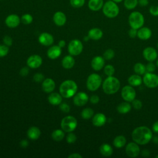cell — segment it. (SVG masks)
Segmentation results:
<instances>
[{
	"instance_id": "74e56055",
	"label": "cell",
	"mask_w": 158,
	"mask_h": 158,
	"mask_svg": "<svg viewBox=\"0 0 158 158\" xmlns=\"http://www.w3.org/2000/svg\"><path fill=\"white\" fill-rule=\"evenodd\" d=\"M115 56V52L112 49H107L103 54V57L106 60H111Z\"/></svg>"
},
{
	"instance_id": "b9f144b4",
	"label": "cell",
	"mask_w": 158,
	"mask_h": 158,
	"mask_svg": "<svg viewBox=\"0 0 158 158\" xmlns=\"http://www.w3.org/2000/svg\"><path fill=\"white\" fill-rule=\"evenodd\" d=\"M76 140H77V136L74 133L70 132V133H69L67 135L66 141H67L68 143L72 144V143H75L76 141Z\"/></svg>"
},
{
	"instance_id": "ffe728a7",
	"label": "cell",
	"mask_w": 158,
	"mask_h": 158,
	"mask_svg": "<svg viewBox=\"0 0 158 158\" xmlns=\"http://www.w3.org/2000/svg\"><path fill=\"white\" fill-rule=\"evenodd\" d=\"M106 117L104 114L98 113L93 116L92 122L96 127H102L106 123Z\"/></svg>"
},
{
	"instance_id": "680465c9",
	"label": "cell",
	"mask_w": 158,
	"mask_h": 158,
	"mask_svg": "<svg viewBox=\"0 0 158 158\" xmlns=\"http://www.w3.org/2000/svg\"><path fill=\"white\" fill-rule=\"evenodd\" d=\"M152 139L154 144H158V135H156V136H153Z\"/></svg>"
},
{
	"instance_id": "681fc988",
	"label": "cell",
	"mask_w": 158,
	"mask_h": 158,
	"mask_svg": "<svg viewBox=\"0 0 158 158\" xmlns=\"http://www.w3.org/2000/svg\"><path fill=\"white\" fill-rule=\"evenodd\" d=\"M89 101L92 104H98L99 101V97L97 95H95V94L92 95L89 98Z\"/></svg>"
},
{
	"instance_id": "e575fe53",
	"label": "cell",
	"mask_w": 158,
	"mask_h": 158,
	"mask_svg": "<svg viewBox=\"0 0 158 158\" xmlns=\"http://www.w3.org/2000/svg\"><path fill=\"white\" fill-rule=\"evenodd\" d=\"M94 115V111L91 108L87 107L84 109L81 112V116L83 119L88 120L91 118Z\"/></svg>"
},
{
	"instance_id": "f1b7e54d",
	"label": "cell",
	"mask_w": 158,
	"mask_h": 158,
	"mask_svg": "<svg viewBox=\"0 0 158 158\" xmlns=\"http://www.w3.org/2000/svg\"><path fill=\"white\" fill-rule=\"evenodd\" d=\"M99 152L103 156L109 157L113 153V149L110 144L104 143L100 146Z\"/></svg>"
},
{
	"instance_id": "d590c367",
	"label": "cell",
	"mask_w": 158,
	"mask_h": 158,
	"mask_svg": "<svg viewBox=\"0 0 158 158\" xmlns=\"http://www.w3.org/2000/svg\"><path fill=\"white\" fill-rule=\"evenodd\" d=\"M20 20L23 24L28 25L33 22V17L30 14H25L21 17Z\"/></svg>"
},
{
	"instance_id": "e0dca14e",
	"label": "cell",
	"mask_w": 158,
	"mask_h": 158,
	"mask_svg": "<svg viewBox=\"0 0 158 158\" xmlns=\"http://www.w3.org/2000/svg\"><path fill=\"white\" fill-rule=\"evenodd\" d=\"M104 64L105 59L103 57L101 56H96L93 57L91 63L92 68L96 71L101 70L104 67Z\"/></svg>"
},
{
	"instance_id": "4dcf8cb0",
	"label": "cell",
	"mask_w": 158,
	"mask_h": 158,
	"mask_svg": "<svg viewBox=\"0 0 158 158\" xmlns=\"http://www.w3.org/2000/svg\"><path fill=\"white\" fill-rule=\"evenodd\" d=\"M127 143V139L123 135L117 136L113 140V144L117 148H123Z\"/></svg>"
},
{
	"instance_id": "52a82bcc",
	"label": "cell",
	"mask_w": 158,
	"mask_h": 158,
	"mask_svg": "<svg viewBox=\"0 0 158 158\" xmlns=\"http://www.w3.org/2000/svg\"><path fill=\"white\" fill-rule=\"evenodd\" d=\"M101 83L102 78L101 76L97 73H92L87 78L86 86L89 91H94L100 87Z\"/></svg>"
},
{
	"instance_id": "7a4b0ae2",
	"label": "cell",
	"mask_w": 158,
	"mask_h": 158,
	"mask_svg": "<svg viewBox=\"0 0 158 158\" xmlns=\"http://www.w3.org/2000/svg\"><path fill=\"white\" fill-rule=\"evenodd\" d=\"M120 88L119 80L114 77H107L102 83V89L107 94H114L116 93Z\"/></svg>"
},
{
	"instance_id": "c3c4849f",
	"label": "cell",
	"mask_w": 158,
	"mask_h": 158,
	"mask_svg": "<svg viewBox=\"0 0 158 158\" xmlns=\"http://www.w3.org/2000/svg\"><path fill=\"white\" fill-rule=\"evenodd\" d=\"M137 33H138V30L133 28H131L128 32L129 36L131 38H134L136 36H137Z\"/></svg>"
},
{
	"instance_id": "e7e4bbea",
	"label": "cell",
	"mask_w": 158,
	"mask_h": 158,
	"mask_svg": "<svg viewBox=\"0 0 158 158\" xmlns=\"http://www.w3.org/2000/svg\"><path fill=\"white\" fill-rule=\"evenodd\" d=\"M157 48H158V43H157Z\"/></svg>"
},
{
	"instance_id": "7dc6e473",
	"label": "cell",
	"mask_w": 158,
	"mask_h": 158,
	"mask_svg": "<svg viewBox=\"0 0 158 158\" xmlns=\"http://www.w3.org/2000/svg\"><path fill=\"white\" fill-rule=\"evenodd\" d=\"M3 41L5 45L7 46H10L12 44V39L9 36H5L3 38Z\"/></svg>"
},
{
	"instance_id": "7bdbcfd3",
	"label": "cell",
	"mask_w": 158,
	"mask_h": 158,
	"mask_svg": "<svg viewBox=\"0 0 158 158\" xmlns=\"http://www.w3.org/2000/svg\"><path fill=\"white\" fill-rule=\"evenodd\" d=\"M149 13L154 17L158 16V6H151L149 9Z\"/></svg>"
},
{
	"instance_id": "f5cc1de1",
	"label": "cell",
	"mask_w": 158,
	"mask_h": 158,
	"mask_svg": "<svg viewBox=\"0 0 158 158\" xmlns=\"http://www.w3.org/2000/svg\"><path fill=\"white\" fill-rule=\"evenodd\" d=\"M140 153H141V156L144 157H147L150 156V151L148 149H144L141 152H140Z\"/></svg>"
},
{
	"instance_id": "6125c7cd",
	"label": "cell",
	"mask_w": 158,
	"mask_h": 158,
	"mask_svg": "<svg viewBox=\"0 0 158 158\" xmlns=\"http://www.w3.org/2000/svg\"><path fill=\"white\" fill-rule=\"evenodd\" d=\"M156 65L158 67V59H157V60H156Z\"/></svg>"
},
{
	"instance_id": "f546056e",
	"label": "cell",
	"mask_w": 158,
	"mask_h": 158,
	"mask_svg": "<svg viewBox=\"0 0 158 158\" xmlns=\"http://www.w3.org/2000/svg\"><path fill=\"white\" fill-rule=\"evenodd\" d=\"M75 64V60L71 56H65L62 60V65L64 68L66 69H70L73 67Z\"/></svg>"
},
{
	"instance_id": "ab89813d",
	"label": "cell",
	"mask_w": 158,
	"mask_h": 158,
	"mask_svg": "<svg viewBox=\"0 0 158 158\" xmlns=\"http://www.w3.org/2000/svg\"><path fill=\"white\" fill-rule=\"evenodd\" d=\"M131 104H132V106L133 107L136 109V110H139L142 108L143 107V103L142 102L139 100V99H135L132 102H131Z\"/></svg>"
},
{
	"instance_id": "60d3db41",
	"label": "cell",
	"mask_w": 158,
	"mask_h": 158,
	"mask_svg": "<svg viewBox=\"0 0 158 158\" xmlns=\"http://www.w3.org/2000/svg\"><path fill=\"white\" fill-rule=\"evenodd\" d=\"M9 52V48L6 45L0 44V57L6 56Z\"/></svg>"
},
{
	"instance_id": "5b68a950",
	"label": "cell",
	"mask_w": 158,
	"mask_h": 158,
	"mask_svg": "<svg viewBox=\"0 0 158 158\" xmlns=\"http://www.w3.org/2000/svg\"><path fill=\"white\" fill-rule=\"evenodd\" d=\"M128 23L131 28L138 30L144 23V15L139 11H133L128 16Z\"/></svg>"
},
{
	"instance_id": "cb8c5ba5",
	"label": "cell",
	"mask_w": 158,
	"mask_h": 158,
	"mask_svg": "<svg viewBox=\"0 0 158 158\" xmlns=\"http://www.w3.org/2000/svg\"><path fill=\"white\" fill-rule=\"evenodd\" d=\"M88 36L93 40H99L102 37L103 32L99 28H93L89 30Z\"/></svg>"
},
{
	"instance_id": "d6a6232c",
	"label": "cell",
	"mask_w": 158,
	"mask_h": 158,
	"mask_svg": "<svg viewBox=\"0 0 158 158\" xmlns=\"http://www.w3.org/2000/svg\"><path fill=\"white\" fill-rule=\"evenodd\" d=\"M123 5L127 10H133L138 5V0H124Z\"/></svg>"
},
{
	"instance_id": "ba28073f",
	"label": "cell",
	"mask_w": 158,
	"mask_h": 158,
	"mask_svg": "<svg viewBox=\"0 0 158 158\" xmlns=\"http://www.w3.org/2000/svg\"><path fill=\"white\" fill-rule=\"evenodd\" d=\"M143 81L148 88H156L158 86V75L153 72L145 73L143 76Z\"/></svg>"
},
{
	"instance_id": "7c38bea8",
	"label": "cell",
	"mask_w": 158,
	"mask_h": 158,
	"mask_svg": "<svg viewBox=\"0 0 158 158\" xmlns=\"http://www.w3.org/2000/svg\"><path fill=\"white\" fill-rule=\"evenodd\" d=\"M143 56L148 62H153L157 58V52L152 47H147L143 50Z\"/></svg>"
},
{
	"instance_id": "9a60e30c",
	"label": "cell",
	"mask_w": 158,
	"mask_h": 158,
	"mask_svg": "<svg viewBox=\"0 0 158 158\" xmlns=\"http://www.w3.org/2000/svg\"><path fill=\"white\" fill-rule=\"evenodd\" d=\"M20 19L17 14H10L5 20L6 25L9 28H15L20 24Z\"/></svg>"
},
{
	"instance_id": "9f6ffc18",
	"label": "cell",
	"mask_w": 158,
	"mask_h": 158,
	"mask_svg": "<svg viewBox=\"0 0 158 158\" xmlns=\"http://www.w3.org/2000/svg\"><path fill=\"white\" fill-rule=\"evenodd\" d=\"M28 142L25 139H23V140L21 141L20 143V145L22 148H26L28 146Z\"/></svg>"
},
{
	"instance_id": "603a6c76",
	"label": "cell",
	"mask_w": 158,
	"mask_h": 158,
	"mask_svg": "<svg viewBox=\"0 0 158 158\" xmlns=\"http://www.w3.org/2000/svg\"><path fill=\"white\" fill-rule=\"evenodd\" d=\"M104 3L103 0H89L88 6L90 10L98 11L102 8Z\"/></svg>"
},
{
	"instance_id": "ac0fdd59",
	"label": "cell",
	"mask_w": 158,
	"mask_h": 158,
	"mask_svg": "<svg viewBox=\"0 0 158 158\" xmlns=\"http://www.w3.org/2000/svg\"><path fill=\"white\" fill-rule=\"evenodd\" d=\"M38 40H39V42L42 45L48 46L51 45L53 43L54 38L52 36V35H51L50 33L44 32V33H41L40 35V36L38 38Z\"/></svg>"
},
{
	"instance_id": "4fadbf2b",
	"label": "cell",
	"mask_w": 158,
	"mask_h": 158,
	"mask_svg": "<svg viewBox=\"0 0 158 158\" xmlns=\"http://www.w3.org/2000/svg\"><path fill=\"white\" fill-rule=\"evenodd\" d=\"M42 58L39 55H32L30 56L27 60V64L28 66L32 69H36L39 67L42 64Z\"/></svg>"
},
{
	"instance_id": "11a10c76",
	"label": "cell",
	"mask_w": 158,
	"mask_h": 158,
	"mask_svg": "<svg viewBox=\"0 0 158 158\" xmlns=\"http://www.w3.org/2000/svg\"><path fill=\"white\" fill-rule=\"evenodd\" d=\"M82 156L78 153H73L69 156V158H82Z\"/></svg>"
},
{
	"instance_id": "7402d4cb",
	"label": "cell",
	"mask_w": 158,
	"mask_h": 158,
	"mask_svg": "<svg viewBox=\"0 0 158 158\" xmlns=\"http://www.w3.org/2000/svg\"><path fill=\"white\" fill-rule=\"evenodd\" d=\"M62 52L61 48L59 46H52L47 52V55L49 58L51 59H56L59 57Z\"/></svg>"
},
{
	"instance_id": "8992f818",
	"label": "cell",
	"mask_w": 158,
	"mask_h": 158,
	"mask_svg": "<svg viewBox=\"0 0 158 158\" xmlns=\"http://www.w3.org/2000/svg\"><path fill=\"white\" fill-rule=\"evenodd\" d=\"M62 129L66 132L73 131L77 127V119L71 115H68L62 118L60 123Z\"/></svg>"
},
{
	"instance_id": "be15d7a7",
	"label": "cell",
	"mask_w": 158,
	"mask_h": 158,
	"mask_svg": "<svg viewBox=\"0 0 158 158\" xmlns=\"http://www.w3.org/2000/svg\"><path fill=\"white\" fill-rule=\"evenodd\" d=\"M156 158H158V154H157V155L156 156Z\"/></svg>"
},
{
	"instance_id": "836d02e7",
	"label": "cell",
	"mask_w": 158,
	"mask_h": 158,
	"mask_svg": "<svg viewBox=\"0 0 158 158\" xmlns=\"http://www.w3.org/2000/svg\"><path fill=\"white\" fill-rule=\"evenodd\" d=\"M64 136H65V135H64V131L62 130H59V129L54 130L52 133V135H51L52 138L54 140L57 141H60L62 140L63 138H64Z\"/></svg>"
},
{
	"instance_id": "6da1fadb",
	"label": "cell",
	"mask_w": 158,
	"mask_h": 158,
	"mask_svg": "<svg viewBox=\"0 0 158 158\" xmlns=\"http://www.w3.org/2000/svg\"><path fill=\"white\" fill-rule=\"evenodd\" d=\"M152 137V130L146 126L138 127L133 130L131 133L132 139L139 145L147 144Z\"/></svg>"
},
{
	"instance_id": "9c48e42d",
	"label": "cell",
	"mask_w": 158,
	"mask_h": 158,
	"mask_svg": "<svg viewBox=\"0 0 158 158\" xmlns=\"http://www.w3.org/2000/svg\"><path fill=\"white\" fill-rule=\"evenodd\" d=\"M121 96L124 101L129 102H132L136 98V91L133 88V86L126 85L121 90Z\"/></svg>"
},
{
	"instance_id": "f6af8a7d",
	"label": "cell",
	"mask_w": 158,
	"mask_h": 158,
	"mask_svg": "<svg viewBox=\"0 0 158 158\" xmlns=\"http://www.w3.org/2000/svg\"><path fill=\"white\" fill-rule=\"evenodd\" d=\"M44 75L42 73H35L33 76V80L36 82H41L44 80Z\"/></svg>"
},
{
	"instance_id": "4316f807",
	"label": "cell",
	"mask_w": 158,
	"mask_h": 158,
	"mask_svg": "<svg viewBox=\"0 0 158 158\" xmlns=\"http://www.w3.org/2000/svg\"><path fill=\"white\" fill-rule=\"evenodd\" d=\"M40 135V130L36 127H31L27 131L28 137L32 140H36L38 139Z\"/></svg>"
},
{
	"instance_id": "8fae6325",
	"label": "cell",
	"mask_w": 158,
	"mask_h": 158,
	"mask_svg": "<svg viewBox=\"0 0 158 158\" xmlns=\"http://www.w3.org/2000/svg\"><path fill=\"white\" fill-rule=\"evenodd\" d=\"M140 148L139 144L135 142H130L125 148L126 154L130 157H136L140 154Z\"/></svg>"
},
{
	"instance_id": "f907efd6",
	"label": "cell",
	"mask_w": 158,
	"mask_h": 158,
	"mask_svg": "<svg viewBox=\"0 0 158 158\" xmlns=\"http://www.w3.org/2000/svg\"><path fill=\"white\" fill-rule=\"evenodd\" d=\"M28 72H29V70L27 67H23L20 70V74L21 76H23V77L27 76L28 74Z\"/></svg>"
},
{
	"instance_id": "3957f363",
	"label": "cell",
	"mask_w": 158,
	"mask_h": 158,
	"mask_svg": "<svg viewBox=\"0 0 158 158\" xmlns=\"http://www.w3.org/2000/svg\"><path fill=\"white\" fill-rule=\"evenodd\" d=\"M77 88V85L74 81L67 80L61 83L59 87V91L62 97L70 98L75 94Z\"/></svg>"
},
{
	"instance_id": "94428289",
	"label": "cell",
	"mask_w": 158,
	"mask_h": 158,
	"mask_svg": "<svg viewBox=\"0 0 158 158\" xmlns=\"http://www.w3.org/2000/svg\"><path fill=\"white\" fill-rule=\"evenodd\" d=\"M89 39H90L89 38V37L88 36H85V38H84V40L86 41H88Z\"/></svg>"
},
{
	"instance_id": "30bf717a",
	"label": "cell",
	"mask_w": 158,
	"mask_h": 158,
	"mask_svg": "<svg viewBox=\"0 0 158 158\" xmlns=\"http://www.w3.org/2000/svg\"><path fill=\"white\" fill-rule=\"evenodd\" d=\"M82 43L77 39L72 40L68 45V51L72 56H78L83 51Z\"/></svg>"
},
{
	"instance_id": "6f0895ef",
	"label": "cell",
	"mask_w": 158,
	"mask_h": 158,
	"mask_svg": "<svg viewBox=\"0 0 158 158\" xmlns=\"http://www.w3.org/2000/svg\"><path fill=\"white\" fill-rule=\"evenodd\" d=\"M58 46H60L61 48H63V47H64V46H65V41L64 40H63L59 41V43H58Z\"/></svg>"
},
{
	"instance_id": "484cf974",
	"label": "cell",
	"mask_w": 158,
	"mask_h": 158,
	"mask_svg": "<svg viewBox=\"0 0 158 158\" xmlns=\"http://www.w3.org/2000/svg\"><path fill=\"white\" fill-rule=\"evenodd\" d=\"M62 96L60 94L57 93H53L49 94L48 96V101L49 103L54 106L59 105L62 101Z\"/></svg>"
},
{
	"instance_id": "83f0119b",
	"label": "cell",
	"mask_w": 158,
	"mask_h": 158,
	"mask_svg": "<svg viewBox=\"0 0 158 158\" xmlns=\"http://www.w3.org/2000/svg\"><path fill=\"white\" fill-rule=\"evenodd\" d=\"M131 109V105L129 102L125 101L119 104L117 107V110L118 113L122 114H125L129 112Z\"/></svg>"
},
{
	"instance_id": "1f68e13d",
	"label": "cell",
	"mask_w": 158,
	"mask_h": 158,
	"mask_svg": "<svg viewBox=\"0 0 158 158\" xmlns=\"http://www.w3.org/2000/svg\"><path fill=\"white\" fill-rule=\"evenodd\" d=\"M133 70L136 73V74H138L139 75L144 74L146 72V66L141 62L136 63L133 67Z\"/></svg>"
},
{
	"instance_id": "44dd1931",
	"label": "cell",
	"mask_w": 158,
	"mask_h": 158,
	"mask_svg": "<svg viewBox=\"0 0 158 158\" xmlns=\"http://www.w3.org/2000/svg\"><path fill=\"white\" fill-rule=\"evenodd\" d=\"M56 84L52 78H46L43 80L42 83L43 90L46 93H51L55 88Z\"/></svg>"
},
{
	"instance_id": "bcb514c9",
	"label": "cell",
	"mask_w": 158,
	"mask_h": 158,
	"mask_svg": "<svg viewBox=\"0 0 158 158\" xmlns=\"http://www.w3.org/2000/svg\"><path fill=\"white\" fill-rule=\"evenodd\" d=\"M59 108L64 112H69L70 111V106L66 103H60L59 104Z\"/></svg>"
},
{
	"instance_id": "277c9868",
	"label": "cell",
	"mask_w": 158,
	"mask_h": 158,
	"mask_svg": "<svg viewBox=\"0 0 158 158\" xmlns=\"http://www.w3.org/2000/svg\"><path fill=\"white\" fill-rule=\"evenodd\" d=\"M102 10L104 15L109 19L116 17L120 12V9L117 3L112 0H109L104 2Z\"/></svg>"
},
{
	"instance_id": "d6986e66",
	"label": "cell",
	"mask_w": 158,
	"mask_h": 158,
	"mask_svg": "<svg viewBox=\"0 0 158 158\" xmlns=\"http://www.w3.org/2000/svg\"><path fill=\"white\" fill-rule=\"evenodd\" d=\"M152 35L151 30L146 27H142L138 30L137 36L141 40H147Z\"/></svg>"
},
{
	"instance_id": "91938a15",
	"label": "cell",
	"mask_w": 158,
	"mask_h": 158,
	"mask_svg": "<svg viewBox=\"0 0 158 158\" xmlns=\"http://www.w3.org/2000/svg\"><path fill=\"white\" fill-rule=\"evenodd\" d=\"M112 1H113L114 2H116V3H120V2H122L123 0H112Z\"/></svg>"
},
{
	"instance_id": "8d00e7d4",
	"label": "cell",
	"mask_w": 158,
	"mask_h": 158,
	"mask_svg": "<svg viewBox=\"0 0 158 158\" xmlns=\"http://www.w3.org/2000/svg\"><path fill=\"white\" fill-rule=\"evenodd\" d=\"M104 73L107 76V77H109V76H113V75L115 73V69L113 65H110V64H108V65H106L104 68Z\"/></svg>"
},
{
	"instance_id": "816d5d0a",
	"label": "cell",
	"mask_w": 158,
	"mask_h": 158,
	"mask_svg": "<svg viewBox=\"0 0 158 158\" xmlns=\"http://www.w3.org/2000/svg\"><path fill=\"white\" fill-rule=\"evenodd\" d=\"M149 4V0H138V4L141 7H146Z\"/></svg>"
},
{
	"instance_id": "d4e9b609",
	"label": "cell",
	"mask_w": 158,
	"mask_h": 158,
	"mask_svg": "<svg viewBox=\"0 0 158 158\" xmlns=\"http://www.w3.org/2000/svg\"><path fill=\"white\" fill-rule=\"evenodd\" d=\"M128 82L129 85L132 86H138L142 84L143 78L139 75L134 74L129 77L128 78Z\"/></svg>"
},
{
	"instance_id": "5bb4252c",
	"label": "cell",
	"mask_w": 158,
	"mask_h": 158,
	"mask_svg": "<svg viewBox=\"0 0 158 158\" xmlns=\"http://www.w3.org/2000/svg\"><path fill=\"white\" fill-rule=\"evenodd\" d=\"M89 100V97L85 92H80L75 94L73 98V102L76 106H83L85 105Z\"/></svg>"
},
{
	"instance_id": "2e32d148",
	"label": "cell",
	"mask_w": 158,
	"mask_h": 158,
	"mask_svg": "<svg viewBox=\"0 0 158 158\" xmlns=\"http://www.w3.org/2000/svg\"><path fill=\"white\" fill-rule=\"evenodd\" d=\"M53 21L57 26H63L67 21L66 15L62 11H57L53 15Z\"/></svg>"
},
{
	"instance_id": "ee69618b",
	"label": "cell",
	"mask_w": 158,
	"mask_h": 158,
	"mask_svg": "<svg viewBox=\"0 0 158 158\" xmlns=\"http://www.w3.org/2000/svg\"><path fill=\"white\" fill-rule=\"evenodd\" d=\"M156 65L152 63V62H149L147 65H146V69L148 72H153L156 70Z\"/></svg>"
},
{
	"instance_id": "f35d334b",
	"label": "cell",
	"mask_w": 158,
	"mask_h": 158,
	"mask_svg": "<svg viewBox=\"0 0 158 158\" xmlns=\"http://www.w3.org/2000/svg\"><path fill=\"white\" fill-rule=\"evenodd\" d=\"M85 0H70V5L74 8H80L85 4Z\"/></svg>"
},
{
	"instance_id": "db71d44e",
	"label": "cell",
	"mask_w": 158,
	"mask_h": 158,
	"mask_svg": "<svg viewBox=\"0 0 158 158\" xmlns=\"http://www.w3.org/2000/svg\"><path fill=\"white\" fill-rule=\"evenodd\" d=\"M152 129L153 130L154 132L156 133H158V120L155 122L152 126Z\"/></svg>"
}]
</instances>
